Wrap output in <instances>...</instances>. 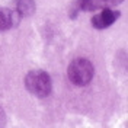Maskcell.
Instances as JSON below:
<instances>
[{
  "label": "cell",
  "instance_id": "6da1fadb",
  "mask_svg": "<svg viewBox=\"0 0 128 128\" xmlns=\"http://www.w3.org/2000/svg\"><path fill=\"white\" fill-rule=\"evenodd\" d=\"M25 88L36 98H47L52 90V80L44 70H31L25 76Z\"/></svg>",
  "mask_w": 128,
  "mask_h": 128
},
{
  "label": "cell",
  "instance_id": "7a4b0ae2",
  "mask_svg": "<svg viewBox=\"0 0 128 128\" xmlns=\"http://www.w3.org/2000/svg\"><path fill=\"white\" fill-rule=\"evenodd\" d=\"M67 74H68V79L73 84L86 86L93 79L95 68H93V64L88 58L79 57V58H74L70 63L68 68H67Z\"/></svg>",
  "mask_w": 128,
  "mask_h": 128
},
{
  "label": "cell",
  "instance_id": "3957f363",
  "mask_svg": "<svg viewBox=\"0 0 128 128\" xmlns=\"http://www.w3.org/2000/svg\"><path fill=\"white\" fill-rule=\"evenodd\" d=\"M120 16H121L120 10H114L112 8H106V9H102L98 15L93 16L90 24L95 29H106L111 25L115 24L120 19Z\"/></svg>",
  "mask_w": 128,
  "mask_h": 128
},
{
  "label": "cell",
  "instance_id": "277c9868",
  "mask_svg": "<svg viewBox=\"0 0 128 128\" xmlns=\"http://www.w3.org/2000/svg\"><path fill=\"white\" fill-rule=\"evenodd\" d=\"M22 16L18 10H10L8 8H0V32H4L19 25Z\"/></svg>",
  "mask_w": 128,
  "mask_h": 128
},
{
  "label": "cell",
  "instance_id": "5b68a950",
  "mask_svg": "<svg viewBox=\"0 0 128 128\" xmlns=\"http://www.w3.org/2000/svg\"><path fill=\"white\" fill-rule=\"evenodd\" d=\"M124 0H82L80 8L84 12H95V10H102L106 8H114L121 4Z\"/></svg>",
  "mask_w": 128,
  "mask_h": 128
},
{
  "label": "cell",
  "instance_id": "8992f818",
  "mask_svg": "<svg viewBox=\"0 0 128 128\" xmlns=\"http://www.w3.org/2000/svg\"><path fill=\"white\" fill-rule=\"evenodd\" d=\"M16 10L19 12V15L22 16V18L32 15L35 12V2L34 0H18Z\"/></svg>",
  "mask_w": 128,
  "mask_h": 128
},
{
  "label": "cell",
  "instance_id": "52a82bcc",
  "mask_svg": "<svg viewBox=\"0 0 128 128\" xmlns=\"http://www.w3.org/2000/svg\"><path fill=\"white\" fill-rule=\"evenodd\" d=\"M6 122V115H4V111L2 109V106H0V125H3Z\"/></svg>",
  "mask_w": 128,
  "mask_h": 128
}]
</instances>
